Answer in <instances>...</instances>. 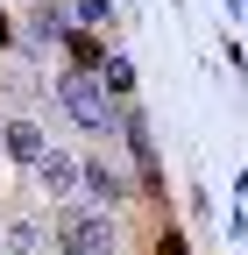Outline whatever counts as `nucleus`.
<instances>
[{
  "label": "nucleus",
  "mask_w": 248,
  "mask_h": 255,
  "mask_svg": "<svg viewBox=\"0 0 248 255\" xmlns=\"http://www.w3.org/2000/svg\"><path fill=\"white\" fill-rule=\"evenodd\" d=\"M57 107H64L78 128H92V135H107V128L128 114V107H114V100H107V78H100V71H78V64L57 78Z\"/></svg>",
  "instance_id": "1"
},
{
  "label": "nucleus",
  "mask_w": 248,
  "mask_h": 255,
  "mask_svg": "<svg viewBox=\"0 0 248 255\" xmlns=\"http://www.w3.org/2000/svg\"><path fill=\"white\" fill-rule=\"evenodd\" d=\"M57 255H114V220L85 213V206H64L57 213Z\"/></svg>",
  "instance_id": "2"
},
{
  "label": "nucleus",
  "mask_w": 248,
  "mask_h": 255,
  "mask_svg": "<svg viewBox=\"0 0 248 255\" xmlns=\"http://www.w3.org/2000/svg\"><path fill=\"white\" fill-rule=\"evenodd\" d=\"M21 36L36 43V50H43V43H71V7H57V0H36V7L21 14Z\"/></svg>",
  "instance_id": "3"
},
{
  "label": "nucleus",
  "mask_w": 248,
  "mask_h": 255,
  "mask_svg": "<svg viewBox=\"0 0 248 255\" xmlns=\"http://www.w3.org/2000/svg\"><path fill=\"white\" fill-rule=\"evenodd\" d=\"M36 177L50 184V199H64V191H78V184H85V156H64V149H43V163H36Z\"/></svg>",
  "instance_id": "4"
},
{
  "label": "nucleus",
  "mask_w": 248,
  "mask_h": 255,
  "mask_svg": "<svg viewBox=\"0 0 248 255\" xmlns=\"http://www.w3.org/2000/svg\"><path fill=\"white\" fill-rule=\"evenodd\" d=\"M0 149L14 156V163H43V128L36 121H7L0 128Z\"/></svg>",
  "instance_id": "5"
},
{
  "label": "nucleus",
  "mask_w": 248,
  "mask_h": 255,
  "mask_svg": "<svg viewBox=\"0 0 248 255\" xmlns=\"http://www.w3.org/2000/svg\"><path fill=\"white\" fill-rule=\"evenodd\" d=\"M85 191H92L100 206H121V199H128V177H121L114 163H85Z\"/></svg>",
  "instance_id": "6"
},
{
  "label": "nucleus",
  "mask_w": 248,
  "mask_h": 255,
  "mask_svg": "<svg viewBox=\"0 0 248 255\" xmlns=\"http://www.w3.org/2000/svg\"><path fill=\"white\" fill-rule=\"evenodd\" d=\"M0 255H43V227L36 220H7L0 227Z\"/></svg>",
  "instance_id": "7"
},
{
  "label": "nucleus",
  "mask_w": 248,
  "mask_h": 255,
  "mask_svg": "<svg viewBox=\"0 0 248 255\" xmlns=\"http://www.w3.org/2000/svg\"><path fill=\"white\" fill-rule=\"evenodd\" d=\"M64 50L78 57V71H107V43H100V36H92V28H78V36H71Z\"/></svg>",
  "instance_id": "8"
},
{
  "label": "nucleus",
  "mask_w": 248,
  "mask_h": 255,
  "mask_svg": "<svg viewBox=\"0 0 248 255\" xmlns=\"http://www.w3.org/2000/svg\"><path fill=\"white\" fill-rule=\"evenodd\" d=\"M100 78H107V92H135V64H128V57H107Z\"/></svg>",
  "instance_id": "9"
},
{
  "label": "nucleus",
  "mask_w": 248,
  "mask_h": 255,
  "mask_svg": "<svg viewBox=\"0 0 248 255\" xmlns=\"http://www.w3.org/2000/svg\"><path fill=\"white\" fill-rule=\"evenodd\" d=\"M71 21H78V28H100V21H107V0H71Z\"/></svg>",
  "instance_id": "10"
},
{
  "label": "nucleus",
  "mask_w": 248,
  "mask_h": 255,
  "mask_svg": "<svg viewBox=\"0 0 248 255\" xmlns=\"http://www.w3.org/2000/svg\"><path fill=\"white\" fill-rule=\"evenodd\" d=\"M7 36H14V28H7V14H0V50H7Z\"/></svg>",
  "instance_id": "11"
},
{
  "label": "nucleus",
  "mask_w": 248,
  "mask_h": 255,
  "mask_svg": "<svg viewBox=\"0 0 248 255\" xmlns=\"http://www.w3.org/2000/svg\"><path fill=\"white\" fill-rule=\"evenodd\" d=\"M0 227H7V220H0Z\"/></svg>",
  "instance_id": "12"
}]
</instances>
